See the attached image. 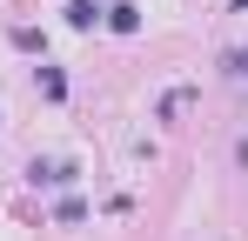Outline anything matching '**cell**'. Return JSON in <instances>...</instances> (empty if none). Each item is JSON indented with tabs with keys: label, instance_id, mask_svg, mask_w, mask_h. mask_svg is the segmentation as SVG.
<instances>
[{
	"label": "cell",
	"instance_id": "cell-1",
	"mask_svg": "<svg viewBox=\"0 0 248 241\" xmlns=\"http://www.w3.org/2000/svg\"><path fill=\"white\" fill-rule=\"evenodd\" d=\"M27 174H34V181H41V188H67V181H74V174H81V167H74V161H34V167H27Z\"/></svg>",
	"mask_w": 248,
	"mask_h": 241
},
{
	"label": "cell",
	"instance_id": "cell-2",
	"mask_svg": "<svg viewBox=\"0 0 248 241\" xmlns=\"http://www.w3.org/2000/svg\"><path fill=\"white\" fill-rule=\"evenodd\" d=\"M108 27H114V34H141V14H134V7H108Z\"/></svg>",
	"mask_w": 248,
	"mask_h": 241
},
{
	"label": "cell",
	"instance_id": "cell-3",
	"mask_svg": "<svg viewBox=\"0 0 248 241\" xmlns=\"http://www.w3.org/2000/svg\"><path fill=\"white\" fill-rule=\"evenodd\" d=\"M41 94L47 101H67V74H61V67H41Z\"/></svg>",
	"mask_w": 248,
	"mask_h": 241
},
{
	"label": "cell",
	"instance_id": "cell-4",
	"mask_svg": "<svg viewBox=\"0 0 248 241\" xmlns=\"http://www.w3.org/2000/svg\"><path fill=\"white\" fill-rule=\"evenodd\" d=\"M67 20H74V27H94L101 14H94V0H67Z\"/></svg>",
	"mask_w": 248,
	"mask_h": 241
},
{
	"label": "cell",
	"instance_id": "cell-5",
	"mask_svg": "<svg viewBox=\"0 0 248 241\" xmlns=\"http://www.w3.org/2000/svg\"><path fill=\"white\" fill-rule=\"evenodd\" d=\"M14 47L20 54H41V27H14Z\"/></svg>",
	"mask_w": 248,
	"mask_h": 241
},
{
	"label": "cell",
	"instance_id": "cell-6",
	"mask_svg": "<svg viewBox=\"0 0 248 241\" xmlns=\"http://www.w3.org/2000/svg\"><path fill=\"white\" fill-rule=\"evenodd\" d=\"M228 67H235V74L248 80V47H242V54H228Z\"/></svg>",
	"mask_w": 248,
	"mask_h": 241
}]
</instances>
